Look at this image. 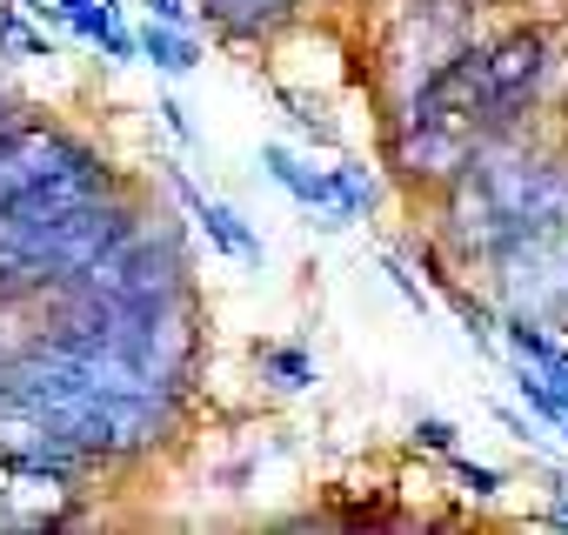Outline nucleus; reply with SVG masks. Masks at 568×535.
Returning a JSON list of instances; mask_svg holds the SVG:
<instances>
[{
	"instance_id": "obj_10",
	"label": "nucleus",
	"mask_w": 568,
	"mask_h": 535,
	"mask_svg": "<svg viewBox=\"0 0 568 535\" xmlns=\"http://www.w3.org/2000/svg\"><path fill=\"white\" fill-rule=\"evenodd\" d=\"M274 369H281V375H288V382H295V388H302V382H308V362H302V355H274Z\"/></svg>"
},
{
	"instance_id": "obj_2",
	"label": "nucleus",
	"mask_w": 568,
	"mask_h": 535,
	"mask_svg": "<svg viewBox=\"0 0 568 535\" xmlns=\"http://www.w3.org/2000/svg\"><path fill=\"white\" fill-rule=\"evenodd\" d=\"M121 228H128V214L108 194L54 208V214H0V295L68 289L108 254V241Z\"/></svg>"
},
{
	"instance_id": "obj_8",
	"label": "nucleus",
	"mask_w": 568,
	"mask_h": 535,
	"mask_svg": "<svg viewBox=\"0 0 568 535\" xmlns=\"http://www.w3.org/2000/svg\"><path fill=\"white\" fill-rule=\"evenodd\" d=\"M295 0H207V14L214 21H227L234 34H254V28H267V21H281Z\"/></svg>"
},
{
	"instance_id": "obj_12",
	"label": "nucleus",
	"mask_w": 568,
	"mask_h": 535,
	"mask_svg": "<svg viewBox=\"0 0 568 535\" xmlns=\"http://www.w3.org/2000/svg\"><path fill=\"white\" fill-rule=\"evenodd\" d=\"M8 134H14V108H8V101H0V141H8Z\"/></svg>"
},
{
	"instance_id": "obj_1",
	"label": "nucleus",
	"mask_w": 568,
	"mask_h": 535,
	"mask_svg": "<svg viewBox=\"0 0 568 535\" xmlns=\"http://www.w3.org/2000/svg\"><path fill=\"white\" fill-rule=\"evenodd\" d=\"M535 81H541V34H508L488 54H455L422 88L408 134H402V161L415 174L468 168L481 154V141L535 94Z\"/></svg>"
},
{
	"instance_id": "obj_5",
	"label": "nucleus",
	"mask_w": 568,
	"mask_h": 535,
	"mask_svg": "<svg viewBox=\"0 0 568 535\" xmlns=\"http://www.w3.org/2000/svg\"><path fill=\"white\" fill-rule=\"evenodd\" d=\"M0 455H8V462H41V468H74L81 462L74 435L14 375H0Z\"/></svg>"
},
{
	"instance_id": "obj_13",
	"label": "nucleus",
	"mask_w": 568,
	"mask_h": 535,
	"mask_svg": "<svg viewBox=\"0 0 568 535\" xmlns=\"http://www.w3.org/2000/svg\"><path fill=\"white\" fill-rule=\"evenodd\" d=\"M561 309H568V282H561Z\"/></svg>"
},
{
	"instance_id": "obj_11",
	"label": "nucleus",
	"mask_w": 568,
	"mask_h": 535,
	"mask_svg": "<svg viewBox=\"0 0 568 535\" xmlns=\"http://www.w3.org/2000/svg\"><path fill=\"white\" fill-rule=\"evenodd\" d=\"M148 8H154V21H187V8H181V0H148Z\"/></svg>"
},
{
	"instance_id": "obj_6",
	"label": "nucleus",
	"mask_w": 568,
	"mask_h": 535,
	"mask_svg": "<svg viewBox=\"0 0 568 535\" xmlns=\"http://www.w3.org/2000/svg\"><path fill=\"white\" fill-rule=\"evenodd\" d=\"M501 268H508V295L521 309L561 302V282H568V228H535V234L501 241Z\"/></svg>"
},
{
	"instance_id": "obj_7",
	"label": "nucleus",
	"mask_w": 568,
	"mask_h": 535,
	"mask_svg": "<svg viewBox=\"0 0 568 535\" xmlns=\"http://www.w3.org/2000/svg\"><path fill=\"white\" fill-rule=\"evenodd\" d=\"M68 508H74V488L61 482V468L0 455V528H54L68 522Z\"/></svg>"
},
{
	"instance_id": "obj_9",
	"label": "nucleus",
	"mask_w": 568,
	"mask_h": 535,
	"mask_svg": "<svg viewBox=\"0 0 568 535\" xmlns=\"http://www.w3.org/2000/svg\"><path fill=\"white\" fill-rule=\"evenodd\" d=\"M148 54H154L161 68H187V61H194V48H187V41H174L168 28H148Z\"/></svg>"
},
{
	"instance_id": "obj_4",
	"label": "nucleus",
	"mask_w": 568,
	"mask_h": 535,
	"mask_svg": "<svg viewBox=\"0 0 568 535\" xmlns=\"http://www.w3.org/2000/svg\"><path fill=\"white\" fill-rule=\"evenodd\" d=\"M108 194V174L88 148L48 128H14L0 141V214H54Z\"/></svg>"
},
{
	"instance_id": "obj_3",
	"label": "nucleus",
	"mask_w": 568,
	"mask_h": 535,
	"mask_svg": "<svg viewBox=\"0 0 568 535\" xmlns=\"http://www.w3.org/2000/svg\"><path fill=\"white\" fill-rule=\"evenodd\" d=\"M535 228H568V174L541 161H481L455 194V234L468 248H501Z\"/></svg>"
}]
</instances>
